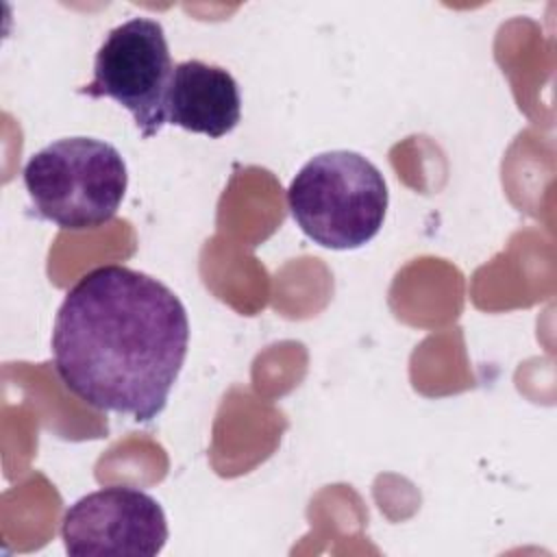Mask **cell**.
Masks as SVG:
<instances>
[{
  "instance_id": "obj_2",
  "label": "cell",
  "mask_w": 557,
  "mask_h": 557,
  "mask_svg": "<svg viewBox=\"0 0 557 557\" xmlns=\"http://www.w3.org/2000/svg\"><path fill=\"white\" fill-rule=\"evenodd\" d=\"M387 202L381 170L352 150L311 157L287 187V207L298 228L331 250H355L374 239Z\"/></svg>"
},
{
  "instance_id": "obj_6",
  "label": "cell",
  "mask_w": 557,
  "mask_h": 557,
  "mask_svg": "<svg viewBox=\"0 0 557 557\" xmlns=\"http://www.w3.org/2000/svg\"><path fill=\"white\" fill-rule=\"evenodd\" d=\"M165 120L211 139L224 137L242 120L237 81L228 70L200 59L176 63L165 94Z\"/></svg>"
},
{
  "instance_id": "obj_3",
  "label": "cell",
  "mask_w": 557,
  "mask_h": 557,
  "mask_svg": "<svg viewBox=\"0 0 557 557\" xmlns=\"http://www.w3.org/2000/svg\"><path fill=\"white\" fill-rule=\"evenodd\" d=\"M22 178L35 213L65 231L113 220L128 187L120 150L96 137H63L44 146L26 161Z\"/></svg>"
},
{
  "instance_id": "obj_5",
  "label": "cell",
  "mask_w": 557,
  "mask_h": 557,
  "mask_svg": "<svg viewBox=\"0 0 557 557\" xmlns=\"http://www.w3.org/2000/svg\"><path fill=\"white\" fill-rule=\"evenodd\" d=\"M65 553L154 557L168 542L165 511L148 492L109 485L81 496L61 520Z\"/></svg>"
},
{
  "instance_id": "obj_1",
  "label": "cell",
  "mask_w": 557,
  "mask_h": 557,
  "mask_svg": "<svg viewBox=\"0 0 557 557\" xmlns=\"http://www.w3.org/2000/svg\"><path fill=\"white\" fill-rule=\"evenodd\" d=\"M61 383L100 411L154 420L181 374L189 320L159 278L128 265H100L67 289L52 326Z\"/></svg>"
},
{
  "instance_id": "obj_4",
  "label": "cell",
  "mask_w": 557,
  "mask_h": 557,
  "mask_svg": "<svg viewBox=\"0 0 557 557\" xmlns=\"http://www.w3.org/2000/svg\"><path fill=\"white\" fill-rule=\"evenodd\" d=\"M172 57L161 22L131 17L111 28L94 59V78L78 89L89 98H111L135 120L141 137L161 133Z\"/></svg>"
}]
</instances>
